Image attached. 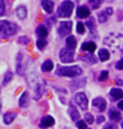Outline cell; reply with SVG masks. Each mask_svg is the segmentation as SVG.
<instances>
[{
    "mask_svg": "<svg viewBox=\"0 0 123 129\" xmlns=\"http://www.w3.org/2000/svg\"><path fill=\"white\" fill-rule=\"evenodd\" d=\"M103 42L109 48L114 50H118L123 54V34L110 33L104 38Z\"/></svg>",
    "mask_w": 123,
    "mask_h": 129,
    "instance_id": "1",
    "label": "cell"
},
{
    "mask_svg": "<svg viewBox=\"0 0 123 129\" xmlns=\"http://www.w3.org/2000/svg\"><path fill=\"white\" fill-rule=\"evenodd\" d=\"M55 73L58 76H59V77L74 78L81 76L82 73H83V70L78 66H58Z\"/></svg>",
    "mask_w": 123,
    "mask_h": 129,
    "instance_id": "2",
    "label": "cell"
},
{
    "mask_svg": "<svg viewBox=\"0 0 123 129\" xmlns=\"http://www.w3.org/2000/svg\"><path fill=\"white\" fill-rule=\"evenodd\" d=\"M20 31V27L15 23L8 20L0 21V35L3 38H10L12 36L17 34Z\"/></svg>",
    "mask_w": 123,
    "mask_h": 129,
    "instance_id": "3",
    "label": "cell"
},
{
    "mask_svg": "<svg viewBox=\"0 0 123 129\" xmlns=\"http://www.w3.org/2000/svg\"><path fill=\"white\" fill-rule=\"evenodd\" d=\"M74 9V3L72 1H63L58 7L56 14L61 18L70 17Z\"/></svg>",
    "mask_w": 123,
    "mask_h": 129,
    "instance_id": "4",
    "label": "cell"
},
{
    "mask_svg": "<svg viewBox=\"0 0 123 129\" xmlns=\"http://www.w3.org/2000/svg\"><path fill=\"white\" fill-rule=\"evenodd\" d=\"M35 83L34 87V100H38L42 97L43 93H45V86L46 83L44 81H37L36 78H32Z\"/></svg>",
    "mask_w": 123,
    "mask_h": 129,
    "instance_id": "5",
    "label": "cell"
},
{
    "mask_svg": "<svg viewBox=\"0 0 123 129\" xmlns=\"http://www.w3.org/2000/svg\"><path fill=\"white\" fill-rule=\"evenodd\" d=\"M59 59L62 63H72L74 61V51L68 49L67 48H62L59 52Z\"/></svg>",
    "mask_w": 123,
    "mask_h": 129,
    "instance_id": "6",
    "label": "cell"
},
{
    "mask_svg": "<svg viewBox=\"0 0 123 129\" xmlns=\"http://www.w3.org/2000/svg\"><path fill=\"white\" fill-rule=\"evenodd\" d=\"M74 101L82 110H88V100L87 96H86V94L84 93H82V92L77 93L74 95Z\"/></svg>",
    "mask_w": 123,
    "mask_h": 129,
    "instance_id": "7",
    "label": "cell"
},
{
    "mask_svg": "<svg viewBox=\"0 0 123 129\" xmlns=\"http://www.w3.org/2000/svg\"><path fill=\"white\" fill-rule=\"evenodd\" d=\"M72 27V21H61L58 28V33L60 38H64L71 33Z\"/></svg>",
    "mask_w": 123,
    "mask_h": 129,
    "instance_id": "8",
    "label": "cell"
},
{
    "mask_svg": "<svg viewBox=\"0 0 123 129\" xmlns=\"http://www.w3.org/2000/svg\"><path fill=\"white\" fill-rule=\"evenodd\" d=\"M106 101L101 97H97L92 101V105L94 108H96L99 112H104L106 109Z\"/></svg>",
    "mask_w": 123,
    "mask_h": 129,
    "instance_id": "9",
    "label": "cell"
},
{
    "mask_svg": "<svg viewBox=\"0 0 123 129\" xmlns=\"http://www.w3.org/2000/svg\"><path fill=\"white\" fill-rule=\"evenodd\" d=\"M86 23V26L88 27V29L90 30V38H96L98 36L97 34V30H96V24H95V20L94 17H90Z\"/></svg>",
    "mask_w": 123,
    "mask_h": 129,
    "instance_id": "10",
    "label": "cell"
},
{
    "mask_svg": "<svg viewBox=\"0 0 123 129\" xmlns=\"http://www.w3.org/2000/svg\"><path fill=\"white\" fill-rule=\"evenodd\" d=\"M55 124V120L52 116H43L42 120L40 121V125L39 126L40 128L46 129V128H49Z\"/></svg>",
    "mask_w": 123,
    "mask_h": 129,
    "instance_id": "11",
    "label": "cell"
},
{
    "mask_svg": "<svg viewBox=\"0 0 123 129\" xmlns=\"http://www.w3.org/2000/svg\"><path fill=\"white\" fill-rule=\"evenodd\" d=\"M86 82H87V78L86 77H82V78H77L72 81L70 82V87L72 90H77L78 88H81L85 86Z\"/></svg>",
    "mask_w": 123,
    "mask_h": 129,
    "instance_id": "12",
    "label": "cell"
},
{
    "mask_svg": "<svg viewBox=\"0 0 123 129\" xmlns=\"http://www.w3.org/2000/svg\"><path fill=\"white\" fill-rule=\"evenodd\" d=\"M76 15L79 19H85L87 17H90V10L86 5H81L77 9Z\"/></svg>",
    "mask_w": 123,
    "mask_h": 129,
    "instance_id": "13",
    "label": "cell"
},
{
    "mask_svg": "<svg viewBox=\"0 0 123 129\" xmlns=\"http://www.w3.org/2000/svg\"><path fill=\"white\" fill-rule=\"evenodd\" d=\"M17 64H16V72L18 75L24 76V55L22 53H19L17 55Z\"/></svg>",
    "mask_w": 123,
    "mask_h": 129,
    "instance_id": "14",
    "label": "cell"
},
{
    "mask_svg": "<svg viewBox=\"0 0 123 129\" xmlns=\"http://www.w3.org/2000/svg\"><path fill=\"white\" fill-rule=\"evenodd\" d=\"M108 116L109 118L112 121H114V122H119L122 120V114H120V112L114 107L110 108V110L108 111Z\"/></svg>",
    "mask_w": 123,
    "mask_h": 129,
    "instance_id": "15",
    "label": "cell"
},
{
    "mask_svg": "<svg viewBox=\"0 0 123 129\" xmlns=\"http://www.w3.org/2000/svg\"><path fill=\"white\" fill-rule=\"evenodd\" d=\"M97 46L94 42H85L81 46V50L84 52H88L90 54H93L95 49H96Z\"/></svg>",
    "mask_w": 123,
    "mask_h": 129,
    "instance_id": "16",
    "label": "cell"
},
{
    "mask_svg": "<svg viewBox=\"0 0 123 129\" xmlns=\"http://www.w3.org/2000/svg\"><path fill=\"white\" fill-rule=\"evenodd\" d=\"M30 104V95L27 91H24L21 94L19 100V105L21 108H27Z\"/></svg>",
    "mask_w": 123,
    "mask_h": 129,
    "instance_id": "17",
    "label": "cell"
},
{
    "mask_svg": "<svg viewBox=\"0 0 123 129\" xmlns=\"http://www.w3.org/2000/svg\"><path fill=\"white\" fill-rule=\"evenodd\" d=\"M40 4H42V8L44 9L47 14H52L53 12L54 6H55V4H54L53 1H51V0H42V1H40Z\"/></svg>",
    "mask_w": 123,
    "mask_h": 129,
    "instance_id": "18",
    "label": "cell"
},
{
    "mask_svg": "<svg viewBox=\"0 0 123 129\" xmlns=\"http://www.w3.org/2000/svg\"><path fill=\"white\" fill-rule=\"evenodd\" d=\"M68 114H69L70 117H71L72 121H78V120L80 118V114L78 111L77 108L72 105V103L69 104V108H68Z\"/></svg>",
    "mask_w": 123,
    "mask_h": 129,
    "instance_id": "19",
    "label": "cell"
},
{
    "mask_svg": "<svg viewBox=\"0 0 123 129\" xmlns=\"http://www.w3.org/2000/svg\"><path fill=\"white\" fill-rule=\"evenodd\" d=\"M79 59L84 61L85 63H87L88 64H97V62H98L96 56L93 54L81 55V56H79Z\"/></svg>",
    "mask_w": 123,
    "mask_h": 129,
    "instance_id": "20",
    "label": "cell"
},
{
    "mask_svg": "<svg viewBox=\"0 0 123 129\" xmlns=\"http://www.w3.org/2000/svg\"><path fill=\"white\" fill-rule=\"evenodd\" d=\"M77 39L74 36H69L66 38V48L69 50L74 51V49L77 47Z\"/></svg>",
    "mask_w": 123,
    "mask_h": 129,
    "instance_id": "21",
    "label": "cell"
},
{
    "mask_svg": "<svg viewBox=\"0 0 123 129\" xmlns=\"http://www.w3.org/2000/svg\"><path fill=\"white\" fill-rule=\"evenodd\" d=\"M36 35L39 37V38L45 39L48 36V29H47L44 25L40 24L36 27Z\"/></svg>",
    "mask_w": 123,
    "mask_h": 129,
    "instance_id": "22",
    "label": "cell"
},
{
    "mask_svg": "<svg viewBox=\"0 0 123 129\" xmlns=\"http://www.w3.org/2000/svg\"><path fill=\"white\" fill-rule=\"evenodd\" d=\"M17 116V114L14 111H8V112H6L5 114L4 115V122L6 124V125H10L14 121V119L16 118Z\"/></svg>",
    "mask_w": 123,
    "mask_h": 129,
    "instance_id": "23",
    "label": "cell"
},
{
    "mask_svg": "<svg viewBox=\"0 0 123 129\" xmlns=\"http://www.w3.org/2000/svg\"><path fill=\"white\" fill-rule=\"evenodd\" d=\"M110 95L113 100L116 101L123 98V91L120 88H112L110 92Z\"/></svg>",
    "mask_w": 123,
    "mask_h": 129,
    "instance_id": "24",
    "label": "cell"
},
{
    "mask_svg": "<svg viewBox=\"0 0 123 129\" xmlns=\"http://www.w3.org/2000/svg\"><path fill=\"white\" fill-rule=\"evenodd\" d=\"M16 15L18 16L20 20H24L26 18L27 16V10L26 8L24 7V5H20V6H18L16 8Z\"/></svg>",
    "mask_w": 123,
    "mask_h": 129,
    "instance_id": "25",
    "label": "cell"
},
{
    "mask_svg": "<svg viewBox=\"0 0 123 129\" xmlns=\"http://www.w3.org/2000/svg\"><path fill=\"white\" fill-rule=\"evenodd\" d=\"M98 55H99L100 60L102 62L108 60L110 57V52L107 49H106V48H100V49L99 50V52H98Z\"/></svg>",
    "mask_w": 123,
    "mask_h": 129,
    "instance_id": "26",
    "label": "cell"
},
{
    "mask_svg": "<svg viewBox=\"0 0 123 129\" xmlns=\"http://www.w3.org/2000/svg\"><path fill=\"white\" fill-rule=\"evenodd\" d=\"M54 64L51 59H46L43 62V64H42V71L43 72H50L53 70Z\"/></svg>",
    "mask_w": 123,
    "mask_h": 129,
    "instance_id": "27",
    "label": "cell"
},
{
    "mask_svg": "<svg viewBox=\"0 0 123 129\" xmlns=\"http://www.w3.org/2000/svg\"><path fill=\"white\" fill-rule=\"evenodd\" d=\"M14 77V74L13 72L11 71H8L7 72L5 73V75H4V79H3V82H2V87H4L6 86L8 83H10V82L12 81Z\"/></svg>",
    "mask_w": 123,
    "mask_h": 129,
    "instance_id": "28",
    "label": "cell"
},
{
    "mask_svg": "<svg viewBox=\"0 0 123 129\" xmlns=\"http://www.w3.org/2000/svg\"><path fill=\"white\" fill-rule=\"evenodd\" d=\"M98 16V20H99L100 23H104L107 21L108 20V15H106V11H100L97 14Z\"/></svg>",
    "mask_w": 123,
    "mask_h": 129,
    "instance_id": "29",
    "label": "cell"
},
{
    "mask_svg": "<svg viewBox=\"0 0 123 129\" xmlns=\"http://www.w3.org/2000/svg\"><path fill=\"white\" fill-rule=\"evenodd\" d=\"M47 45V41L46 39H42V38H39L37 41H36V46L39 48L40 50H42L46 47Z\"/></svg>",
    "mask_w": 123,
    "mask_h": 129,
    "instance_id": "30",
    "label": "cell"
},
{
    "mask_svg": "<svg viewBox=\"0 0 123 129\" xmlns=\"http://www.w3.org/2000/svg\"><path fill=\"white\" fill-rule=\"evenodd\" d=\"M76 30L78 34H84L85 32V26H84V24L83 22L78 21L77 23V26H76Z\"/></svg>",
    "mask_w": 123,
    "mask_h": 129,
    "instance_id": "31",
    "label": "cell"
},
{
    "mask_svg": "<svg viewBox=\"0 0 123 129\" xmlns=\"http://www.w3.org/2000/svg\"><path fill=\"white\" fill-rule=\"evenodd\" d=\"M84 119H85V121H87V123L90 124V125L94 123V116H93V115L90 114V113H88V112L85 113V114H84Z\"/></svg>",
    "mask_w": 123,
    "mask_h": 129,
    "instance_id": "32",
    "label": "cell"
},
{
    "mask_svg": "<svg viewBox=\"0 0 123 129\" xmlns=\"http://www.w3.org/2000/svg\"><path fill=\"white\" fill-rule=\"evenodd\" d=\"M88 3H90V4H91L93 10H97V9H99L100 7L103 2L100 1V0H95V1H88Z\"/></svg>",
    "mask_w": 123,
    "mask_h": 129,
    "instance_id": "33",
    "label": "cell"
},
{
    "mask_svg": "<svg viewBox=\"0 0 123 129\" xmlns=\"http://www.w3.org/2000/svg\"><path fill=\"white\" fill-rule=\"evenodd\" d=\"M29 42H30V38L26 36H21L18 38V43H20V44L26 45V44H28Z\"/></svg>",
    "mask_w": 123,
    "mask_h": 129,
    "instance_id": "34",
    "label": "cell"
},
{
    "mask_svg": "<svg viewBox=\"0 0 123 129\" xmlns=\"http://www.w3.org/2000/svg\"><path fill=\"white\" fill-rule=\"evenodd\" d=\"M109 77V71H102L100 75V77H99V80L103 82V81H106L107 78Z\"/></svg>",
    "mask_w": 123,
    "mask_h": 129,
    "instance_id": "35",
    "label": "cell"
},
{
    "mask_svg": "<svg viewBox=\"0 0 123 129\" xmlns=\"http://www.w3.org/2000/svg\"><path fill=\"white\" fill-rule=\"evenodd\" d=\"M76 126L78 129H87V124L83 120H79L76 122Z\"/></svg>",
    "mask_w": 123,
    "mask_h": 129,
    "instance_id": "36",
    "label": "cell"
},
{
    "mask_svg": "<svg viewBox=\"0 0 123 129\" xmlns=\"http://www.w3.org/2000/svg\"><path fill=\"white\" fill-rule=\"evenodd\" d=\"M0 6H1V8H0V16H3L4 12H5V4H4V0L0 1Z\"/></svg>",
    "mask_w": 123,
    "mask_h": 129,
    "instance_id": "37",
    "label": "cell"
},
{
    "mask_svg": "<svg viewBox=\"0 0 123 129\" xmlns=\"http://www.w3.org/2000/svg\"><path fill=\"white\" fill-rule=\"evenodd\" d=\"M116 68L117 70L123 71V58L120 59V60L116 64Z\"/></svg>",
    "mask_w": 123,
    "mask_h": 129,
    "instance_id": "38",
    "label": "cell"
},
{
    "mask_svg": "<svg viewBox=\"0 0 123 129\" xmlns=\"http://www.w3.org/2000/svg\"><path fill=\"white\" fill-rule=\"evenodd\" d=\"M117 126L114 123H107L106 126H104L103 129H117Z\"/></svg>",
    "mask_w": 123,
    "mask_h": 129,
    "instance_id": "39",
    "label": "cell"
},
{
    "mask_svg": "<svg viewBox=\"0 0 123 129\" xmlns=\"http://www.w3.org/2000/svg\"><path fill=\"white\" fill-rule=\"evenodd\" d=\"M104 120H106V118H104V116H98L97 118H96V123L97 124H100L102 122H104Z\"/></svg>",
    "mask_w": 123,
    "mask_h": 129,
    "instance_id": "40",
    "label": "cell"
},
{
    "mask_svg": "<svg viewBox=\"0 0 123 129\" xmlns=\"http://www.w3.org/2000/svg\"><path fill=\"white\" fill-rule=\"evenodd\" d=\"M106 15H108V16H110V15H113V13H114V10H113V9L111 8V7H108V8H106Z\"/></svg>",
    "mask_w": 123,
    "mask_h": 129,
    "instance_id": "41",
    "label": "cell"
},
{
    "mask_svg": "<svg viewBox=\"0 0 123 129\" xmlns=\"http://www.w3.org/2000/svg\"><path fill=\"white\" fill-rule=\"evenodd\" d=\"M116 84L118 86H122L123 85V80L120 79V78H118V77L116 79Z\"/></svg>",
    "mask_w": 123,
    "mask_h": 129,
    "instance_id": "42",
    "label": "cell"
},
{
    "mask_svg": "<svg viewBox=\"0 0 123 129\" xmlns=\"http://www.w3.org/2000/svg\"><path fill=\"white\" fill-rule=\"evenodd\" d=\"M117 106H118V108H119L120 110H123V100H122L120 101L119 103H118V105H117Z\"/></svg>",
    "mask_w": 123,
    "mask_h": 129,
    "instance_id": "43",
    "label": "cell"
},
{
    "mask_svg": "<svg viewBox=\"0 0 123 129\" xmlns=\"http://www.w3.org/2000/svg\"><path fill=\"white\" fill-rule=\"evenodd\" d=\"M122 127L123 128V121H122Z\"/></svg>",
    "mask_w": 123,
    "mask_h": 129,
    "instance_id": "44",
    "label": "cell"
}]
</instances>
